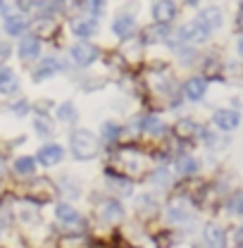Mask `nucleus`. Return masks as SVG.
Here are the masks:
<instances>
[{"label": "nucleus", "instance_id": "1", "mask_svg": "<svg viewBox=\"0 0 243 248\" xmlns=\"http://www.w3.org/2000/svg\"><path fill=\"white\" fill-rule=\"evenodd\" d=\"M69 146H72V155L76 160H89V157H93V155L98 153V141H95V136H93L91 131H86V129L72 131Z\"/></svg>", "mask_w": 243, "mask_h": 248}, {"label": "nucleus", "instance_id": "2", "mask_svg": "<svg viewBox=\"0 0 243 248\" xmlns=\"http://www.w3.org/2000/svg\"><path fill=\"white\" fill-rule=\"evenodd\" d=\"M69 55H72V60L76 62L79 67H86V64H91V62L98 58V48H95L93 43L79 41V43H74V46H72Z\"/></svg>", "mask_w": 243, "mask_h": 248}, {"label": "nucleus", "instance_id": "3", "mask_svg": "<svg viewBox=\"0 0 243 248\" xmlns=\"http://www.w3.org/2000/svg\"><path fill=\"white\" fill-rule=\"evenodd\" d=\"M174 15H177V5H174V0H157L155 7H152V17H155L157 24H167V22H172Z\"/></svg>", "mask_w": 243, "mask_h": 248}, {"label": "nucleus", "instance_id": "4", "mask_svg": "<svg viewBox=\"0 0 243 248\" xmlns=\"http://www.w3.org/2000/svg\"><path fill=\"white\" fill-rule=\"evenodd\" d=\"M55 215H58V219H62L64 222V227H74V229H81V224H84V219L76 215V210L72 208V205H67V203H60L58 208H55Z\"/></svg>", "mask_w": 243, "mask_h": 248}, {"label": "nucleus", "instance_id": "5", "mask_svg": "<svg viewBox=\"0 0 243 248\" xmlns=\"http://www.w3.org/2000/svg\"><path fill=\"white\" fill-rule=\"evenodd\" d=\"M203 239L210 248H227V234L219 224H208L203 232Z\"/></svg>", "mask_w": 243, "mask_h": 248}, {"label": "nucleus", "instance_id": "6", "mask_svg": "<svg viewBox=\"0 0 243 248\" xmlns=\"http://www.w3.org/2000/svg\"><path fill=\"white\" fill-rule=\"evenodd\" d=\"M239 122H241V117H239L236 110H217V112H214V124H217L222 131H231V129H236Z\"/></svg>", "mask_w": 243, "mask_h": 248}, {"label": "nucleus", "instance_id": "7", "mask_svg": "<svg viewBox=\"0 0 243 248\" xmlns=\"http://www.w3.org/2000/svg\"><path fill=\"white\" fill-rule=\"evenodd\" d=\"M98 215H100V219L107 224H112V222H117V219H122V215H124V210H122V205L117 203V201H105V203H100V208H98Z\"/></svg>", "mask_w": 243, "mask_h": 248}, {"label": "nucleus", "instance_id": "8", "mask_svg": "<svg viewBox=\"0 0 243 248\" xmlns=\"http://www.w3.org/2000/svg\"><path fill=\"white\" fill-rule=\"evenodd\" d=\"M208 33H210V31L205 29L198 19L188 22V24L182 29V36L186 38V41H191V43H200V41H205V38H208Z\"/></svg>", "mask_w": 243, "mask_h": 248}, {"label": "nucleus", "instance_id": "9", "mask_svg": "<svg viewBox=\"0 0 243 248\" xmlns=\"http://www.w3.org/2000/svg\"><path fill=\"white\" fill-rule=\"evenodd\" d=\"M62 157H64V151H62L58 143H50V146H43L41 151H38V160L46 165V167H53V165H58Z\"/></svg>", "mask_w": 243, "mask_h": 248}, {"label": "nucleus", "instance_id": "10", "mask_svg": "<svg viewBox=\"0 0 243 248\" xmlns=\"http://www.w3.org/2000/svg\"><path fill=\"white\" fill-rule=\"evenodd\" d=\"M198 22L205 27L208 31L217 29V27H222V22H224V17H222V10L219 7H205L203 12H200V17H198Z\"/></svg>", "mask_w": 243, "mask_h": 248}, {"label": "nucleus", "instance_id": "11", "mask_svg": "<svg viewBox=\"0 0 243 248\" xmlns=\"http://www.w3.org/2000/svg\"><path fill=\"white\" fill-rule=\"evenodd\" d=\"M41 55V41L36 36H29L19 43V58L22 60H36Z\"/></svg>", "mask_w": 243, "mask_h": 248}, {"label": "nucleus", "instance_id": "12", "mask_svg": "<svg viewBox=\"0 0 243 248\" xmlns=\"http://www.w3.org/2000/svg\"><path fill=\"white\" fill-rule=\"evenodd\" d=\"M205 89H208L205 79H200V77H193V79H188V81H186L183 93H186V98H191V100H200V98L205 95Z\"/></svg>", "mask_w": 243, "mask_h": 248}, {"label": "nucleus", "instance_id": "13", "mask_svg": "<svg viewBox=\"0 0 243 248\" xmlns=\"http://www.w3.org/2000/svg\"><path fill=\"white\" fill-rule=\"evenodd\" d=\"M60 64L55 58H48V60L41 62V67L33 72V81H46V79H50L53 74H55V69H58Z\"/></svg>", "mask_w": 243, "mask_h": 248}, {"label": "nucleus", "instance_id": "14", "mask_svg": "<svg viewBox=\"0 0 243 248\" xmlns=\"http://www.w3.org/2000/svg\"><path fill=\"white\" fill-rule=\"evenodd\" d=\"M17 89V74L12 69H0V91L2 93H12Z\"/></svg>", "mask_w": 243, "mask_h": 248}, {"label": "nucleus", "instance_id": "15", "mask_svg": "<svg viewBox=\"0 0 243 248\" xmlns=\"http://www.w3.org/2000/svg\"><path fill=\"white\" fill-rule=\"evenodd\" d=\"M93 31H95V22H93V19H74V22H72V33H76V36H81V38L91 36Z\"/></svg>", "mask_w": 243, "mask_h": 248}, {"label": "nucleus", "instance_id": "16", "mask_svg": "<svg viewBox=\"0 0 243 248\" xmlns=\"http://www.w3.org/2000/svg\"><path fill=\"white\" fill-rule=\"evenodd\" d=\"M27 27H29V24H27L22 17H7V19H5V31H7L10 36H19V33H24Z\"/></svg>", "mask_w": 243, "mask_h": 248}, {"label": "nucleus", "instance_id": "17", "mask_svg": "<svg viewBox=\"0 0 243 248\" xmlns=\"http://www.w3.org/2000/svg\"><path fill=\"white\" fill-rule=\"evenodd\" d=\"M112 31H115L117 36H122V38H126V36L134 31V19H131V17H117L115 24H112Z\"/></svg>", "mask_w": 243, "mask_h": 248}, {"label": "nucleus", "instance_id": "18", "mask_svg": "<svg viewBox=\"0 0 243 248\" xmlns=\"http://www.w3.org/2000/svg\"><path fill=\"white\" fill-rule=\"evenodd\" d=\"M143 131L146 134H151V136H160L162 131H165V124L160 117H155V115H148L146 120H143Z\"/></svg>", "mask_w": 243, "mask_h": 248}, {"label": "nucleus", "instance_id": "19", "mask_svg": "<svg viewBox=\"0 0 243 248\" xmlns=\"http://www.w3.org/2000/svg\"><path fill=\"white\" fill-rule=\"evenodd\" d=\"M167 215H169V219L172 222H186L188 219V210H186V205H179V203H172L169 205V210H167Z\"/></svg>", "mask_w": 243, "mask_h": 248}, {"label": "nucleus", "instance_id": "20", "mask_svg": "<svg viewBox=\"0 0 243 248\" xmlns=\"http://www.w3.org/2000/svg\"><path fill=\"white\" fill-rule=\"evenodd\" d=\"M33 170H36L33 157H19V160H15V172L17 174H33Z\"/></svg>", "mask_w": 243, "mask_h": 248}, {"label": "nucleus", "instance_id": "21", "mask_svg": "<svg viewBox=\"0 0 243 248\" xmlns=\"http://www.w3.org/2000/svg\"><path fill=\"white\" fill-rule=\"evenodd\" d=\"M177 170H179V174H196L198 162H196L193 157H182V160L177 162Z\"/></svg>", "mask_w": 243, "mask_h": 248}, {"label": "nucleus", "instance_id": "22", "mask_svg": "<svg viewBox=\"0 0 243 248\" xmlns=\"http://www.w3.org/2000/svg\"><path fill=\"white\" fill-rule=\"evenodd\" d=\"M58 117H60V120H64V122H74V120H76V110H74V105H72V103H64V105H60Z\"/></svg>", "mask_w": 243, "mask_h": 248}, {"label": "nucleus", "instance_id": "23", "mask_svg": "<svg viewBox=\"0 0 243 248\" xmlns=\"http://www.w3.org/2000/svg\"><path fill=\"white\" fill-rule=\"evenodd\" d=\"M117 134H120V126L117 124H112V122H105L103 124V139L110 143V141H115L117 139Z\"/></svg>", "mask_w": 243, "mask_h": 248}, {"label": "nucleus", "instance_id": "24", "mask_svg": "<svg viewBox=\"0 0 243 248\" xmlns=\"http://www.w3.org/2000/svg\"><path fill=\"white\" fill-rule=\"evenodd\" d=\"M33 126H36V131H38L41 136H50V131H53V126H50V122H48L46 117H36V120H33Z\"/></svg>", "mask_w": 243, "mask_h": 248}, {"label": "nucleus", "instance_id": "25", "mask_svg": "<svg viewBox=\"0 0 243 248\" xmlns=\"http://www.w3.org/2000/svg\"><path fill=\"white\" fill-rule=\"evenodd\" d=\"M196 131V124L193 122H179V126H177V134L179 136H191Z\"/></svg>", "mask_w": 243, "mask_h": 248}, {"label": "nucleus", "instance_id": "26", "mask_svg": "<svg viewBox=\"0 0 243 248\" xmlns=\"http://www.w3.org/2000/svg\"><path fill=\"white\" fill-rule=\"evenodd\" d=\"M138 205H141V210H146V208H148V210H152L155 201H152L151 196H141V198H138Z\"/></svg>", "mask_w": 243, "mask_h": 248}, {"label": "nucleus", "instance_id": "27", "mask_svg": "<svg viewBox=\"0 0 243 248\" xmlns=\"http://www.w3.org/2000/svg\"><path fill=\"white\" fill-rule=\"evenodd\" d=\"M231 210H234V213H241V193H236V196L231 198Z\"/></svg>", "mask_w": 243, "mask_h": 248}, {"label": "nucleus", "instance_id": "28", "mask_svg": "<svg viewBox=\"0 0 243 248\" xmlns=\"http://www.w3.org/2000/svg\"><path fill=\"white\" fill-rule=\"evenodd\" d=\"M19 7H22V10H33L31 0H19Z\"/></svg>", "mask_w": 243, "mask_h": 248}, {"label": "nucleus", "instance_id": "29", "mask_svg": "<svg viewBox=\"0 0 243 248\" xmlns=\"http://www.w3.org/2000/svg\"><path fill=\"white\" fill-rule=\"evenodd\" d=\"M0 7H2V0H0Z\"/></svg>", "mask_w": 243, "mask_h": 248}]
</instances>
